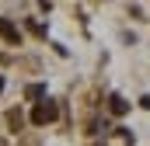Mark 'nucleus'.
<instances>
[{
	"instance_id": "7ed1b4c3",
	"label": "nucleus",
	"mask_w": 150,
	"mask_h": 146,
	"mask_svg": "<svg viewBox=\"0 0 150 146\" xmlns=\"http://www.w3.org/2000/svg\"><path fill=\"white\" fill-rule=\"evenodd\" d=\"M25 98H28V101H42V98H45V84H28Z\"/></svg>"
},
{
	"instance_id": "20e7f679",
	"label": "nucleus",
	"mask_w": 150,
	"mask_h": 146,
	"mask_svg": "<svg viewBox=\"0 0 150 146\" xmlns=\"http://www.w3.org/2000/svg\"><path fill=\"white\" fill-rule=\"evenodd\" d=\"M108 108H112V115H126V111H129V105H126L119 94H112V98H108Z\"/></svg>"
},
{
	"instance_id": "f03ea898",
	"label": "nucleus",
	"mask_w": 150,
	"mask_h": 146,
	"mask_svg": "<svg viewBox=\"0 0 150 146\" xmlns=\"http://www.w3.org/2000/svg\"><path fill=\"white\" fill-rule=\"evenodd\" d=\"M0 38H7L11 45H18V38H21L18 25H14V21H7V18H0Z\"/></svg>"
},
{
	"instance_id": "39448f33",
	"label": "nucleus",
	"mask_w": 150,
	"mask_h": 146,
	"mask_svg": "<svg viewBox=\"0 0 150 146\" xmlns=\"http://www.w3.org/2000/svg\"><path fill=\"white\" fill-rule=\"evenodd\" d=\"M0 87H4V80H0Z\"/></svg>"
},
{
	"instance_id": "f257e3e1",
	"label": "nucleus",
	"mask_w": 150,
	"mask_h": 146,
	"mask_svg": "<svg viewBox=\"0 0 150 146\" xmlns=\"http://www.w3.org/2000/svg\"><path fill=\"white\" fill-rule=\"evenodd\" d=\"M56 115H59V108H56L52 101H38L35 111H32V122H35V125H49Z\"/></svg>"
}]
</instances>
